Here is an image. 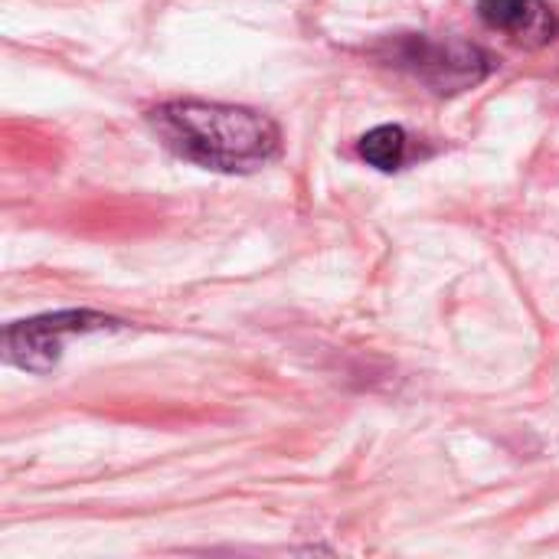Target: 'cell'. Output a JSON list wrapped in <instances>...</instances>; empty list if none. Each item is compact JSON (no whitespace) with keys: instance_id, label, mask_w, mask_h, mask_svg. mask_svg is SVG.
<instances>
[{"instance_id":"5b68a950","label":"cell","mask_w":559,"mask_h":559,"mask_svg":"<svg viewBox=\"0 0 559 559\" xmlns=\"http://www.w3.org/2000/svg\"><path fill=\"white\" fill-rule=\"evenodd\" d=\"M406 147H409V138L400 124H380L367 131L357 144L360 157L383 174H393L406 164Z\"/></svg>"},{"instance_id":"7a4b0ae2","label":"cell","mask_w":559,"mask_h":559,"mask_svg":"<svg viewBox=\"0 0 559 559\" xmlns=\"http://www.w3.org/2000/svg\"><path fill=\"white\" fill-rule=\"evenodd\" d=\"M383 59L439 95L475 88L491 72V59L478 46L462 39H436L426 33L396 36L386 46Z\"/></svg>"},{"instance_id":"277c9868","label":"cell","mask_w":559,"mask_h":559,"mask_svg":"<svg viewBox=\"0 0 559 559\" xmlns=\"http://www.w3.org/2000/svg\"><path fill=\"white\" fill-rule=\"evenodd\" d=\"M478 16L511 43L537 49L559 36V13L547 0H478Z\"/></svg>"},{"instance_id":"3957f363","label":"cell","mask_w":559,"mask_h":559,"mask_svg":"<svg viewBox=\"0 0 559 559\" xmlns=\"http://www.w3.org/2000/svg\"><path fill=\"white\" fill-rule=\"evenodd\" d=\"M105 331H124V321L98 311L39 314L29 321H16L3 331V357L10 367H20L26 373H49L59 364L69 337L105 334Z\"/></svg>"},{"instance_id":"6da1fadb","label":"cell","mask_w":559,"mask_h":559,"mask_svg":"<svg viewBox=\"0 0 559 559\" xmlns=\"http://www.w3.org/2000/svg\"><path fill=\"white\" fill-rule=\"evenodd\" d=\"M151 128L177 157L219 174L259 170L282 147V131L269 115L223 102L157 105Z\"/></svg>"}]
</instances>
